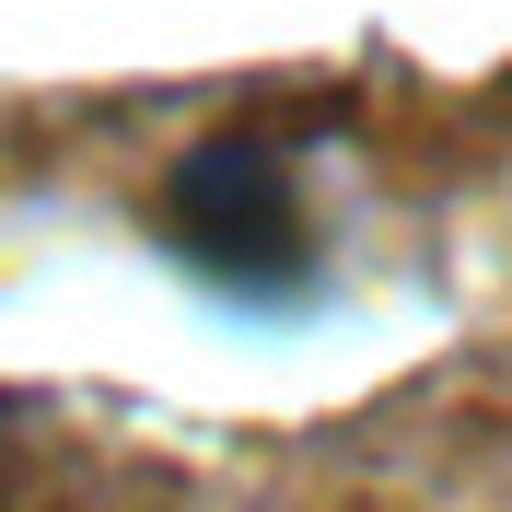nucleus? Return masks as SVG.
<instances>
[{"label":"nucleus","instance_id":"obj_1","mask_svg":"<svg viewBox=\"0 0 512 512\" xmlns=\"http://www.w3.org/2000/svg\"><path fill=\"white\" fill-rule=\"evenodd\" d=\"M163 233L210 291L256 303V315H291L315 303V256H303V198H291V163L268 140H210V152L175 163L163 187Z\"/></svg>","mask_w":512,"mask_h":512}]
</instances>
